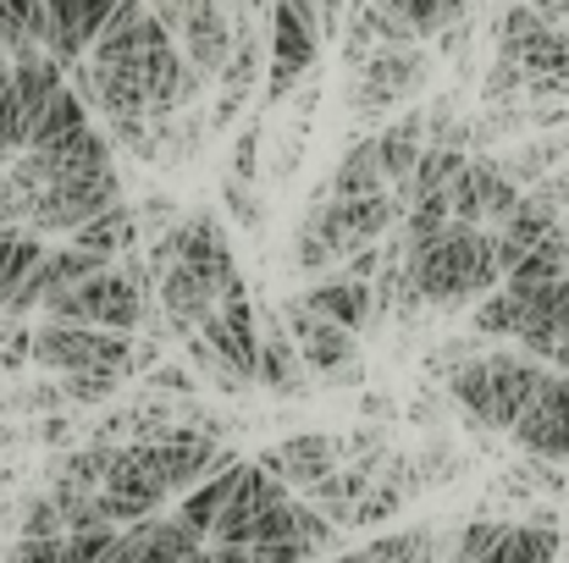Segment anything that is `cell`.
Returning <instances> with one entry per match:
<instances>
[{"label":"cell","mask_w":569,"mask_h":563,"mask_svg":"<svg viewBox=\"0 0 569 563\" xmlns=\"http://www.w3.org/2000/svg\"><path fill=\"white\" fill-rule=\"evenodd\" d=\"M249 11H271V0H249Z\"/></svg>","instance_id":"cell-50"},{"label":"cell","mask_w":569,"mask_h":563,"mask_svg":"<svg viewBox=\"0 0 569 563\" xmlns=\"http://www.w3.org/2000/svg\"><path fill=\"white\" fill-rule=\"evenodd\" d=\"M100 563H139V525H122L117 542L106 547V559Z\"/></svg>","instance_id":"cell-43"},{"label":"cell","mask_w":569,"mask_h":563,"mask_svg":"<svg viewBox=\"0 0 569 563\" xmlns=\"http://www.w3.org/2000/svg\"><path fill=\"white\" fill-rule=\"evenodd\" d=\"M122 381H128L122 371H100L94 365V371H67L61 375V392H67L72 409H94V403H111Z\"/></svg>","instance_id":"cell-31"},{"label":"cell","mask_w":569,"mask_h":563,"mask_svg":"<svg viewBox=\"0 0 569 563\" xmlns=\"http://www.w3.org/2000/svg\"><path fill=\"white\" fill-rule=\"evenodd\" d=\"M515 448L531 459H553L569 464V371H553L542 381V392L526 403V414L515 420Z\"/></svg>","instance_id":"cell-8"},{"label":"cell","mask_w":569,"mask_h":563,"mask_svg":"<svg viewBox=\"0 0 569 563\" xmlns=\"http://www.w3.org/2000/svg\"><path fill=\"white\" fill-rule=\"evenodd\" d=\"M122 199V172L117 167H106V172H94V178H72V183H50L39 188L33 199H28V227L39 232V238H72L83 221H94L100 210H111Z\"/></svg>","instance_id":"cell-5"},{"label":"cell","mask_w":569,"mask_h":563,"mask_svg":"<svg viewBox=\"0 0 569 563\" xmlns=\"http://www.w3.org/2000/svg\"><path fill=\"white\" fill-rule=\"evenodd\" d=\"M403 282H409L426 304H437V310L487 299V293L503 282L492 232H487V227H459V221H453L431 249H420V254L403 260Z\"/></svg>","instance_id":"cell-1"},{"label":"cell","mask_w":569,"mask_h":563,"mask_svg":"<svg viewBox=\"0 0 569 563\" xmlns=\"http://www.w3.org/2000/svg\"><path fill=\"white\" fill-rule=\"evenodd\" d=\"M282 497H293V486H288L282 475H271L266 464H243V470H238V486H232V497H227V509H221V520H216V531H210V542H216V547L249 542L254 525H260V514L277 509Z\"/></svg>","instance_id":"cell-11"},{"label":"cell","mask_w":569,"mask_h":563,"mask_svg":"<svg viewBox=\"0 0 569 563\" xmlns=\"http://www.w3.org/2000/svg\"><path fill=\"white\" fill-rule=\"evenodd\" d=\"M11 442H22V431H11V425H0V448H11Z\"/></svg>","instance_id":"cell-49"},{"label":"cell","mask_w":569,"mask_h":563,"mask_svg":"<svg viewBox=\"0 0 569 563\" xmlns=\"http://www.w3.org/2000/svg\"><path fill=\"white\" fill-rule=\"evenodd\" d=\"M282 321H288V332H293L305 365L316 371V381H327V375H338L343 365L360 360V332H355V326H338V321L316 315V310L299 304V299L282 304Z\"/></svg>","instance_id":"cell-10"},{"label":"cell","mask_w":569,"mask_h":563,"mask_svg":"<svg viewBox=\"0 0 569 563\" xmlns=\"http://www.w3.org/2000/svg\"><path fill=\"white\" fill-rule=\"evenodd\" d=\"M178 39H183V56H189L204 78H221V67H227V56H232V44H238L232 11H227L221 0H189Z\"/></svg>","instance_id":"cell-14"},{"label":"cell","mask_w":569,"mask_h":563,"mask_svg":"<svg viewBox=\"0 0 569 563\" xmlns=\"http://www.w3.org/2000/svg\"><path fill=\"white\" fill-rule=\"evenodd\" d=\"M360 409H366L371 420H387V414H392V398H381V392H371V398H366Z\"/></svg>","instance_id":"cell-46"},{"label":"cell","mask_w":569,"mask_h":563,"mask_svg":"<svg viewBox=\"0 0 569 563\" xmlns=\"http://www.w3.org/2000/svg\"><path fill=\"white\" fill-rule=\"evenodd\" d=\"M133 332H106V326H83V321H56L44 315L33 326V365L67 375V371H122L133 375Z\"/></svg>","instance_id":"cell-3"},{"label":"cell","mask_w":569,"mask_h":563,"mask_svg":"<svg viewBox=\"0 0 569 563\" xmlns=\"http://www.w3.org/2000/svg\"><path fill=\"white\" fill-rule=\"evenodd\" d=\"M199 563H232V559H227L221 547H204V553H199Z\"/></svg>","instance_id":"cell-48"},{"label":"cell","mask_w":569,"mask_h":563,"mask_svg":"<svg viewBox=\"0 0 569 563\" xmlns=\"http://www.w3.org/2000/svg\"><path fill=\"white\" fill-rule=\"evenodd\" d=\"M503 536H509V520H470L453 542V563H481Z\"/></svg>","instance_id":"cell-34"},{"label":"cell","mask_w":569,"mask_h":563,"mask_svg":"<svg viewBox=\"0 0 569 563\" xmlns=\"http://www.w3.org/2000/svg\"><path fill=\"white\" fill-rule=\"evenodd\" d=\"M61 531H67V520H61V509H56L50 492L22 497V509H17V536H61Z\"/></svg>","instance_id":"cell-33"},{"label":"cell","mask_w":569,"mask_h":563,"mask_svg":"<svg viewBox=\"0 0 569 563\" xmlns=\"http://www.w3.org/2000/svg\"><path fill=\"white\" fill-rule=\"evenodd\" d=\"M381 144V172H387V188L398 193V188H409L415 178V167H420V150H426V111L415 105V111H403L398 122H387L377 133Z\"/></svg>","instance_id":"cell-19"},{"label":"cell","mask_w":569,"mask_h":563,"mask_svg":"<svg viewBox=\"0 0 569 563\" xmlns=\"http://www.w3.org/2000/svg\"><path fill=\"white\" fill-rule=\"evenodd\" d=\"M238 470H243V459L232 464V470H221V475H210V481H199L193 492H183V509H178V520L199 531L204 542H210V531H216V520H221V509H227V497H232V486H238Z\"/></svg>","instance_id":"cell-24"},{"label":"cell","mask_w":569,"mask_h":563,"mask_svg":"<svg viewBox=\"0 0 569 563\" xmlns=\"http://www.w3.org/2000/svg\"><path fill=\"white\" fill-rule=\"evenodd\" d=\"M150 392H161V398H189V392H199V381H193V371H183V365H156V371H144L139 375Z\"/></svg>","instance_id":"cell-38"},{"label":"cell","mask_w":569,"mask_h":563,"mask_svg":"<svg viewBox=\"0 0 569 563\" xmlns=\"http://www.w3.org/2000/svg\"><path fill=\"white\" fill-rule=\"evenodd\" d=\"M61 536H17V547L6 553V563H61Z\"/></svg>","instance_id":"cell-40"},{"label":"cell","mask_w":569,"mask_h":563,"mask_svg":"<svg viewBox=\"0 0 569 563\" xmlns=\"http://www.w3.org/2000/svg\"><path fill=\"white\" fill-rule=\"evenodd\" d=\"M111 464H117V442H83V448L61 453V464L50 470V481H67V486H89V492H100L106 475H111Z\"/></svg>","instance_id":"cell-26"},{"label":"cell","mask_w":569,"mask_h":563,"mask_svg":"<svg viewBox=\"0 0 569 563\" xmlns=\"http://www.w3.org/2000/svg\"><path fill=\"white\" fill-rule=\"evenodd\" d=\"M526 89H531V72L515 56H492V67L481 78V100L487 105H509V100H526Z\"/></svg>","instance_id":"cell-32"},{"label":"cell","mask_w":569,"mask_h":563,"mask_svg":"<svg viewBox=\"0 0 569 563\" xmlns=\"http://www.w3.org/2000/svg\"><path fill=\"white\" fill-rule=\"evenodd\" d=\"M377 188H387L381 144H377V133H360V139H349V150L332 167V193L349 199V193H377Z\"/></svg>","instance_id":"cell-23"},{"label":"cell","mask_w":569,"mask_h":563,"mask_svg":"<svg viewBox=\"0 0 569 563\" xmlns=\"http://www.w3.org/2000/svg\"><path fill=\"white\" fill-rule=\"evenodd\" d=\"M327 563H371V553H366V547H360V553H332Z\"/></svg>","instance_id":"cell-47"},{"label":"cell","mask_w":569,"mask_h":563,"mask_svg":"<svg viewBox=\"0 0 569 563\" xmlns=\"http://www.w3.org/2000/svg\"><path fill=\"white\" fill-rule=\"evenodd\" d=\"M0 227H28V193L11 172H0Z\"/></svg>","instance_id":"cell-42"},{"label":"cell","mask_w":569,"mask_h":563,"mask_svg":"<svg viewBox=\"0 0 569 563\" xmlns=\"http://www.w3.org/2000/svg\"><path fill=\"white\" fill-rule=\"evenodd\" d=\"M221 204H227V215H232L243 232H260V215H266V204H260L254 183H243V178H227V183H221Z\"/></svg>","instance_id":"cell-36"},{"label":"cell","mask_w":569,"mask_h":563,"mask_svg":"<svg viewBox=\"0 0 569 563\" xmlns=\"http://www.w3.org/2000/svg\"><path fill=\"white\" fill-rule=\"evenodd\" d=\"M310 215H316V227L327 232V243L338 249V254H355V249H366V243H381L398 221H403V199L392 193V188H377V193H349V199H310Z\"/></svg>","instance_id":"cell-6"},{"label":"cell","mask_w":569,"mask_h":563,"mask_svg":"<svg viewBox=\"0 0 569 563\" xmlns=\"http://www.w3.org/2000/svg\"><path fill=\"white\" fill-rule=\"evenodd\" d=\"M199 338H204L232 371L243 375V381L260 375V321H254V299H249V293L221 299V310L199 326Z\"/></svg>","instance_id":"cell-12"},{"label":"cell","mask_w":569,"mask_h":563,"mask_svg":"<svg viewBox=\"0 0 569 563\" xmlns=\"http://www.w3.org/2000/svg\"><path fill=\"white\" fill-rule=\"evenodd\" d=\"M565 232H569V204H565Z\"/></svg>","instance_id":"cell-51"},{"label":"cell","mask_w":569,"mask_h":563,"mask_svg":"<svg viewBox=\"0 0 569 563\" xmlns=\"http://www.w3.org/2000/svg\"><path fill=\"white\" fill-rule=\"evenodd\" d=\"M310 381H316V371L305 365V354H299L282 310H271V321L260 326V375H254V386H266L277 398H305Z\"/></svg>","instance_id":"cell-15"},{"label":"cell","mask_w":569,"mask_h":563,"mask_svg":"<svg viewBox=\"0 0 569 563\" xmlns=\"http://www.w3.org/2000/svg\"><path fill=\"white\" fill-rule=\"evenodd\" d=\"M559 221H565V215H559L553 204H542V199L526 188V199H520V204H515L498 227H487V232H492V249H498L503 277H509V271H515V265H520V260H526V254H531V249H537V243H542V238L559 227Z\"/></svg>","instance_id":"cell-16"},{"label":"cell","mask_w":569,"mask_h":563,"mask_svg":"<svg viewBox=\"0 0 569 563\" xmlns=\"http://www.w3.org/2000/svg\"><path fill=\"white\" fill-rule=\"evenodd\" d=\"M371 481H377V470H366V464H338V470H332V475H321L305 497H310L332 525L355 531V509H360V497L371 492Z\"/></svg>","instance_id":"cell-20"},{"label":"cell","mask_w":569,"mask_h":563,"mask_svg":"<svg viewBox=\"0 0 569 563\" xmlns=\"http://www.w3.org/2000/svg\"><path fill=\"white\" fill-rule=\"evenodd\" d=\"M515 293H520V288H515ZM520 299H526V310H520L515 349H526V354L542 360V365H559L569 354V277L542 282V288H526Z\"/></svg>","instance_id":"cell-7"},{"label":"cell","mask_w":569,"mask_h":563,"mask_svg":"<svg viewBox=\"0 0 569 563\" xmlns=\"http://www.w3.org/2000/svg\"><path fill=\"white\" fill-rule=\"evenodd\" d=\"M321 56V28L310 17H299L288 0H271V83L266 100H288V89L316 67Z\"/></svg>","instance_id":"cell-9"},{"label":"cell","mask_w":569,"mask_h":563,"mask_svg":"<svg viewBox=\"0 0 569 563\" xmlns=\"http://www.w3.org/2000/svg\"><path fill=\"white\" fill-rule=\"evenodd\" d=\"M343 11H349V0H321V39H338Z\"/></svg>","instance_id":"cell-45"},{"label":"cell","mask_w":569,"mask_h":563,"mask_svg":"<svg viewBox=\"0 0 569 563\" xmlns=\"http://www.w3.org/2000/svg\"><path fill=\"white\" fill-rule=\"evenodd\" d=\"M122 525H89V531H67L61 536V563H100L106 547L117 542Z\"/></svg>","instance_id":"cell-35"},{"label":"cell","mask_w":569,"mask_h":563,"mask_svg":"<svg viewBox=\"0 0 569 563\" xmlns=\"http://www.w3.org/2000/svg\"><path fill=\"white\" fill-rule=\"evenodd\" d=\"M343 254L327 243V232L316 227V215H305L299 221V232H293V271L299 277H321V271H332Z\"/></svg>","instance_id":"cell-29"},{"label":"cell","mask_w":569,"mask_h":563,"mask_svg":"<svg viewBox=\"0 0 569 563\" xmlns=\"http://www.w3.org/2000/svg\"><path fill=\"white\" fill-rule=\"evenodd\" d=\"M420 39H437L442 28H453V22H465L470 17V6L476 0H387Z\"/></svg>","instance_id":"cell-28"},{"label":"cell","mask_w":569,"mask_h":563,"mask_svg":"<svg viewBox=\"0 0 569 563\" xmlns=\"http://www.w3.org/2000/svg\"><path fill=\"white\" fill-rule=\"evenodd\" d=\"M232 178L254 183L260 178V128H243L238 144H232Z\"/></svg>","instance_id":"cell-41"},{"label":"cell","mask_w":569,"mask_h":563,"mask_svg":"<svg viewBox=\"0 0 569 563\" xmlns=\"http://www.w3.org/2000/svg\"><path fill=\"white\" fill-rule=\"evenodd\" d=\"M299 304H310L316 315H327L338 326H355V332H371L377 326V288L371 282H355V277H327V282L305 288Z\"/></svg>","instance_id":"cell-17"},{"label":"cell","mask_w":569,"mask_h":563,"mask_svg":"<svg viewBox=\"0 0 569 563\" xmlns=\"http://www.w3.org/2000/svg\"><path fill=\"white\" fill-rule=\"evenodd\" d=\"M144 293H150V288L117 260V265H106L100 277H89L83 288L44 299V315H56V321H83V326H106V332H139V326H144V310H150Z\"/></svg>","instance_id":"cell-4"},{"label":"cell","mask_w":569,"mask_h":563,"mask_svg":"<svg viewBox=\"0 0 569 563\" xmlns=\"http://www.w3.org/2000/svg\"><path fill=\"white\" fill-rule=\"evenodd\" d=\"M520 310H526V299H520L509 282H498L487 299H476L470 332H476V338H509V343H515V332H520Z\"/></svg>","instance_id":"cell-27"},{"label":"cell","mask_w":569,"mask_h":563,"mask_svg":"<svg viewBox=\"0 0 569 563\" xmlns=\"http://www.w3.org/2000/svg\"><path fill=\"white\" fill-rule=\"evenodd\" d=\"M254 464H266L271 475H282L293 492H310L321 475H332V470L343 464V442H338V436H327V431H299V436H288V442L266 448Z\"/></svg>","instance_id":"cell-13"},{"label":"cell","mask_w":569,"mask_h":563,"mask_svg":"<svg viewBox=\"0 0 569 563\" xmlns=\"http://www.w3.org/2000/svg\"><path fill=\"white\" fill-rule=\"evenodd\" d=\"M33 436H39V442H67V436H72V420H67L61 409H56V414H39V420H33Z\"/></svg>","instance_id":"cell-44"},{"label":"cell","mask_w":569,"mask_h":563,"mask_svg":"<svg viewBox=\"0 0 569 563\" xmlns=\"http://www.w3.org/2000/svg\"><path fill=\"white\" fill-rule=\"evenodd\" d=\"M548 375L553 365L531 360L526 349H492L448 375V398L465 409L476 431H515V420L526 414V403L542 392Z\"/></svg>","instance_id":"cell-2"},{"label":"cell","mask_w":569,"mask_h":563,"mask_svg":"<svg viewBox=\"0 0 569 563\" xmlns=\"http://www.w3.org/2000/svg\"><path fill=\"white\" fill-rule=\"evenodd\" d=\"M183 349H189L193 371L204 375V381H210L216 392H227V398H243V392L254 386V381H243V375L232 371V365H227V360H221V354H216V349H210V343H204L199 332H189V338H183Z\"/></svg>","instance_id":"cell-30"},{"label":"cell","mask_w":569,"mask_h":563,"mask_svg":"<svg viewBox=\"0 0 569 563\" xmlns=\"http://www.w3.org/2000/svg\"><path fill=\"white\" fill-rule=\"evenodd\" d=\"M156 293H161V310H167V315H172L183 332H199V326L221 310V288H216L204 271L183 265V260H178V265L161 277V288H156Z\"/></svg>","instance_id":"cell-18"},{"label":"cell","mask_w":569,"mask_h":563,"mask_svg":"<svg viewBox=\"0 0 569 563\" xmlns=\"http://www.w3.org/2000/svg\"><path fill=\"white\" fill-rule=\"evenodd\" d=\"M139 238H144V227H139V210H133L128 199H117L111 210H100L94 221H83V227L72 232V243H83V249H94V254H106V260L133 254Z\"/></svg>","instance_id":"cell-21"},{"label":"cell","mask_w":569,"mask_h":563,"mask_svg":"<svg viewBox=\"0 0 569 563\" xmlns=\"http://www.w3.org/2000/svg\"><path fill=\"white\" fill-rule=\"evenodd\" d=\"M56 409H67L61 381H39V386H17L11 392V414H56Z\"/></svg>","instance_id":"cell-37"},{"label":"cell","mask_w":569,"mask_h":563,"mask_svg":"<svg viewBox=\"0 0 569 563\" xmlns=\"http://www.w3.org/2000/svg\"><path fill=\"white\" fill-rule=\"evenodd\" d=\"M178 221H183V210H178L167 193H150V199L139 204V227H144V232H156V238H161V232H172Z\"/></svg>","instance_id":"cell-39"},{"label":"cell","mask_w":569,"mask_h":563,"mask_svg":"<svg viewBox=\"0 0 569 563\" xmlns=\"http://www.w3.org/2000/svg\"><path fill=\"white\" fill-rule=\"evenodd\" d=\"M44 238L33 227H0V315L11 310V299L22 293V282L33 277V265L44 260Z\"/></svg>","instance_id":"cell-22"},{"label":"cell","mask_w":569,"mask_h":563,"mask_svg":"<svg viewBox=\"0 0 569 563\" xmlns=\"http://www.w3.org/2000/svg\"><path fill=\"white\" fill-rule=\"evenodd\" d=\"M78 128H89V105H83V94H78L72 83H61V94L39 111V122H33V133H28V150H50V144L72 139Z\"/></svg>","instance_id":"cell-25"}]
</instances>
